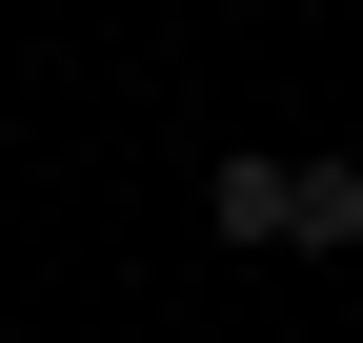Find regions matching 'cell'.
I'll return each instance as SVG.
<instances>
[{"label":"cell","instance_id":"obj_1","mask_svg":"<svg viewBox=\"0 0 363 343\" xmlns=\"http://www.w3.org/2000/svg\"><path fill=\"white\" fill-rule=\"evenodd\" d=\"M283 182H303V162H262V142H222V162H202V223H222V242H283Z\"/></svg>","mask_w":363,"mask_h":343},{"label":"cell","instance_id":"obj_2","mask_svg":"<svg viewBox=\"0 0 363 343\" xmlns=\"http://www.w3.org/2000/svg\"><path fill=\"white\" fill-rule=\"evenodd\" d=\"M283 242L343 263V242H363V162H303V182H283Z\"/></svg>","mask_w":363,"mask_h":343}]
</instances>
